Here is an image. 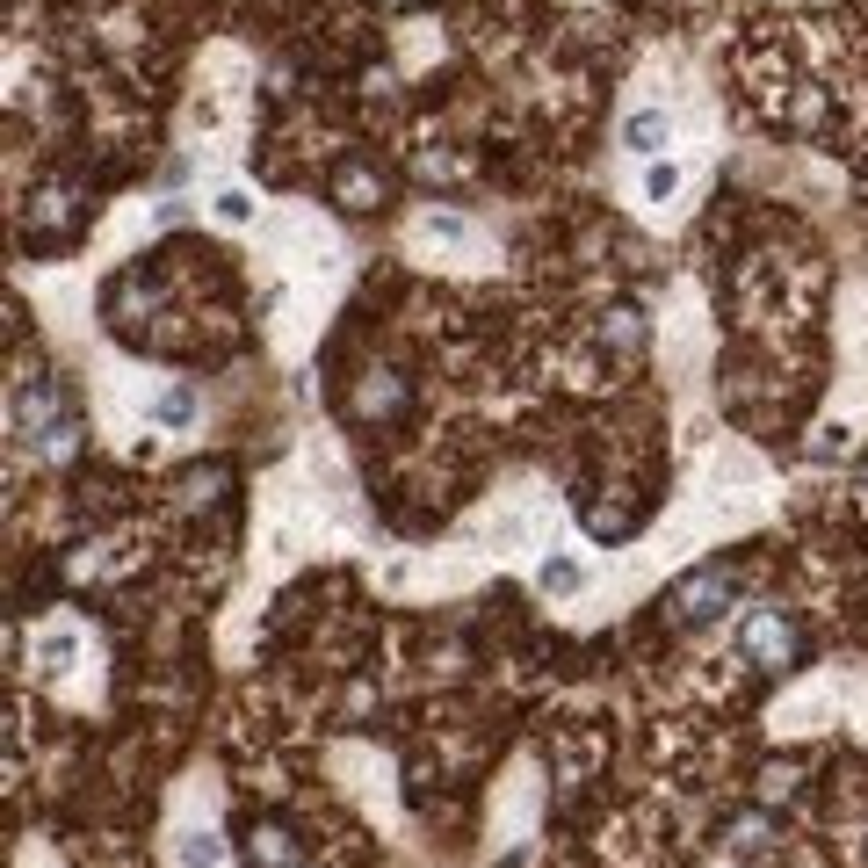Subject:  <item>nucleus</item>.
Here are the masks:
<instances>
[{"instance_id":"1","label":"nucleus","mask_w":868,"mask_h":868,"mask_svg":"<svg viewBox=\"0 0 868 868\" xmlns=\"http://www.w3.org/2000/svg\"><path fill=\"white\" fill-rule=\"evenodd\" d=\"M746 651H753V659H767V666H782V659H789V623H782L774 608L746 615Z\"/></svg>"},{"instance_id":"2","label":"nucleus","mask_w":868,"mask_h":868,"mask_svg":"<svg viewBox=\"0 0 868 868\" xmlns=\"http://www.w3.org/2000/svg\"><path fill=\"white\" fill-rule=\"evenodd\" d=\"M630 152H659V138H666V116H630Z\"/></svg>"},{"instance_id":"3","label":"nucleus","mask_w":868,"mask_h":868,"mask_svg":"<svg viewBox=\"0 0 868 868\" xmlns=\"http://www.w3.org/2000/svg\"><path fill=\"white\" fill-rule=\"evenodd\" d=\"M181 868H217V840L210 832H189V840H181Z\"/></svg>"},{"instance_id":"4","label":"nucleus","mask_w":868,"mask_h":868,"mask_svg":"<svg viewBox=\"0 0 868 868\" xmlns=\"http://www.w3.org/2000/svg\"><path fill=\"white\" fill-rule=\"evenodd\" d=\"M644 189H651V203H666V196L680 189V167H651V174H644Z\"/></svg>"},{"instance_id":"5","label":"nucleus","mask_w":868,"mask_h":868,"mask_svg":"<svg viewBox=\"0 0 868 868\" xmlns=\"http://www.w3.org/2000/svg\"><path fill=\"white\" fill-rule=\"evenodd\" d=\"M246 210H254V203H246L239 189H225V196H217V217H232V225H239V217H246Z\"/></svg>"}]
</instances>
